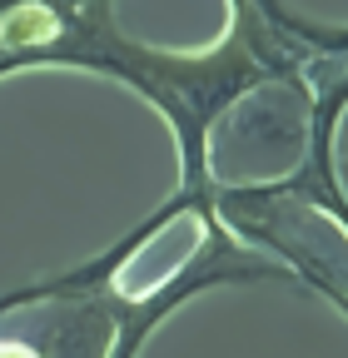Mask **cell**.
I'll return each mask as SVG.
<instances>
[{"label":"cell","mask_w":348,"mask_h":358,"mask_svg":"<svg viewBox=\"0 0 348 358\" xmlns=\"http://www.w3.org/2000/svg\"><path fill=\"white\" fill-rule=\"evenodd\" d=\"M45 6H80V0H45Z\"/></svg>","instance_id":"obj_2"},{"label":"cell","mask_w":348,"mask_h":358,"mask_svg":"<svg viewBox=\"0 0 348 358\" xmlns=\"http://www.w3.org/2000/svg\"><path fill=\"white\" fill-rule=\"evenodd\" d=\"M298 60L289 30H279L259 0H229V30L209 50H159V45L129 40L115 25V0H80V6H45L20 0L0 10V80L25 70H85L129 85L145 95L174 129L180 145V194L209 199V129L229 105H239L254 85L284 80Z\"/></svg>","instance_id":"obj_1"}]
</instances>
